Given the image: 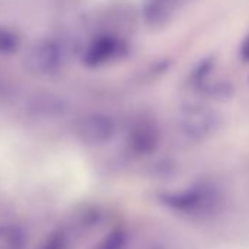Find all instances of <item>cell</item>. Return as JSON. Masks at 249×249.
<instances>
[{
    "instance_id": "ba28073f",
    "label": "cell",
    "mask_w": 249,
    "mask_h": 249,
    "mask_svg": "<svg viewBox=\"0 0 249 249\" xmlns=\"http://www.w3.org/2000/svg\"><path fill=\"white\" fill-rule=\"evenodd\" d=\"M129 242V236L126 229L114 227L108 230L94 246L92 249H126Z\"/></svg>"
},
{
    "instance_id": "30bf717a",
    "label": "cell",
    "mask_w": 249,
    "mask_h": 249,
    "mask_svg": "<svg viewBox=\"0 0 249 249\" xmlns=\"http://www.w3.org/2000/svg\"><path fill=\"white\" fill-rule=\"evenodd\" d=\"M38 249H71V234L66 229L59 227L47 234Z\"/></svg>"
},
{
    "instance_id": "7a4b0ae2",
    "label": "cell",
    "mask_w": 249,
    "mask_h": 249,
    "mask_svg": "<svg viewBox=\"0 0 249 249\" xmlns=\"http://www.w3.org/2000/svg\"><path fill=\"white\" fill-rule=\"evenodd\" d=\"M66 59L68 50L62 41L44 38L30 47L24 57V66L36 76H50L63 68Z\"/></svg>"
},
{
    "instance_id": "5b68a950",
    "label": "cell",
    "mask_w": 249,
    "mask_h": 249,
    "mask_svg": "<svg viewBox=\"0 0 249 249\" xmlns=\"http://www.w3.org/2000/svg\"><path fill=\"white\" fill-rule=\"evenodd\" d=\"M160 129L157 123L151 119H138L128 129L126 150L135 157H148L154 154L160 145Z\"/></svg>"
},
{
    "instance_id": "9c48e42d",
    "label": "cell",
    "mask_w": 249,
    "mask_h": 249,
    "mask_svg": "<svg viewBox=\"0 0 249 249\" xmlns=\"http://www.w3.org/2000/svg\"><path fill=\"white\" fill-rule=\"evenodd\" d=\"M19 36L14 30L0 25V56H9L17 53L19 50Z\"/></svg>"
},
{
    "instance_id": "52a82bcc",
    "label": "cell",
    "mask_w": 249,
    "mask_h": 249,
    "mask_svg": "<svg viewBox=\"0 0 249 249\" xmlns=\"http://www.w3.org/2000/svg\"><path fill=\"white\" fill-rule=\"evenodd\" d=\"M28 236L19 224H0V249H24Z\"/></svg>"
},
{
    "instance_id": "6da1fadb",
    "label": "cell",
    "mask_w": 249,
    "mask_h": 249,
    "mask_svg": "<svg viewBox=\"0 0 249 249\" xmlns=\"http://www.w3.org/2000/svg\"><path fill=\"white\" fill-rule=\"evenodd\" d=\"M159 202L169 211L186 218H207L221 207V194L211 182H196L186 188L166 191Z\"/></svg>"
},
{
    "instance_id": "3957f363",
    "label": "cell",
    "mask_w": 249,
    "mask_h": 249,
    "mask_svg": "<svg viewBox=\"0 0 249 249\" xmlns=\"http://www.w3.org/2000/svg\"><path fill=\"white\" fill-rule=\"evenodd\" d=\"M221 124V116L204 104L191 103L183 106L179 113V126L182 132L194 141L210 138Z\"/></svg>"
},
{
    "instance_id": "277c9868",
    "label": "cell",
    "mask_w": 249,
    "mask_h": 249,
    "mask_svg": "<svg viewBox=\"0 0 249 249\" xmlns=\"http://www.w3.org/2000/svg\"><path fill=\"white\" fill-rule=\"evenodd\" d=\"M117 134L116 122L106 113H88L82 116L75 124L76 138L91 147H101L110 144Z\"/></svg>"
},
{
    "instance_id": "8fae6325",
    "label": "cell",
    "mask_w": 249,
    "mask_h": 249,
    "mask_svg": "<svg viewBox=\"0 0 249 249\" xmlns=\"http://www.w3.org/2000/svg\"><path fill=\"white\" fill-rule=\"evenodd\" d=\"M240 59L245 63H249V34L243 38L240 44Z\"/></svg>"
},
{
    "instance_id": "8992f818",
    "label": "cell",
    "mask_w": 249,
    "mask_h": 249,
    "mask_svg": "<svg viewBox=\"0 0 249 249\" xmlns=\"http://www.w3.org/2000/svg\"><path fill=\"white\" fill-rule=\"evenodd\" d=\"M128 52L126 43L111 34L95 37L84 50L82 62L88 68H100L120 59Z\"/></svg>"
}]
</instances>
